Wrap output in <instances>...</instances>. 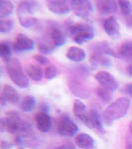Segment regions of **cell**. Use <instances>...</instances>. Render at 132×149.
<instances>
[{
  "label": "cell",
  "mask_w": 132,
  "mask_h": 149,
  "mask_svg": "<svg viewBox=\"0 0 132 149\" xmlns=\"http://www.w3.org/2000/svg\"><path fill=\"white\" fill-rule=\"evenodd\" d=\"M12 49L16 52H27L34 49V41L24 34H18L12 44Z\"/></svg>",
  "instance_id": "cell-9"
},
{
  "label": "cell",
  "mask_w": 132,
  "mask_h": 149,
  "mask_svg": "<svg viewBox=\"0 0 132 149\" xmlns=\"http://www.w3.org/2000/svg\"><path fill=\"white\" fill-rule=\"evenodd\" d=\"M12 47L10 46V43L6 41H2L0 43V57L3 60L4 63H9L11 61V52Z\"/></svg>",
  "instance_id": "cell-22"
},
{
  "label": "cell",
  "mask_w": 132,
  "mask_h": 149,
  "mask_svg": "<svg viewBox=\"0 0 132 149\" xmlns=\"http://www.w3.org/2000/svg\"><path fill=\"white\" fill-rule=\"evenodd\" d=\"M126 72H127V74H129L130 77H132V65H129L128 67L126 68Z\"/></svg>",
  "instance_id": "cell-39"
},
{
  "label": "cell",
  "mask_w": 132,
  "mask_h": 149,
  "mask_svg": "<svg viewBox=\"0 0 132 149\" xmlns=\"http://www.w3.org/2000/svg\"><path fill=\"white\" fill-rule=\"evenodd\" d=\"M36 104H37V102H36V98L34 97L26 95L21 102V109L25 112H30L35 109Z\"/></svg>",
  "instance_id": "cell-24"
},
{
  "label": "cell",
  "mask_w": 132,
  "mask_h": 149,
  "mask_svg": "<svg viewBox=\"0 0 132 149\" xmlns=\"http://www.w3.org/2000/svg\"><path fill=\"white\" fill-rule=\"evenodd\" d=\"M34 60L37 62L38 64L40 65H43V66H46L48 65L49 66V59L45 56V55H42V54H37V55H34Z\"/></svg>",
  "instance_id": "cell-34"
},
{
  "label": "cell",
  "mask_w": 132,
  "mask_h": 149,
  "mask_svg": "<svg viewBox=\"0 0 132 149\" xmlns=\"http://www.w3.org/2000/svg\"><path fill=\"white\" fill-rule=\"evenodd\" d=\"M73 144H68V145H60V146H57V147H54L53 149H74Z\"/></svg>",
  "instance_id": "cell-36"
},
{
  "label": "cell",
  "mask_w": 132,
  "mask_h": 149,
  "mask_svg": "<svg viewBox=\"0 0 132 149\" xmlns=\"http://www.w3.org/2000/svg\"><path fill=\"white\" fill-rule=\"evenodd\" d=\"M44 74H45V78L47 80H53V79L57 78L59 76V70L54 65H49L45 69Z\"/></svg>",
  "instance_id": "cell-29"
},
{
  "label": "cell",
  "mask_w": 132,
  "mask_h": 149,
  "mask_svg": "<svg viewBox=\"0 0 132 149\" xmlns=\"http://www.w3.org/2000/svg\"><path fill=\"white\" fill-rule=\"evenodd\" d=\"M97 97H99L100 100H102V102H108L109 100H111V92L105 90V88H101V86L97 88Z\"/></svg>",
  "instance_id": "cell-33"
},
{
  "label": "cell",
  "mask_w": 132,
  "mask_h": 149,
  "mask_svg": "<svg viewBox=\"0 0 132 149\" xmlns=\"http://www.w3.org/2000/svg\"><path fill=\"white\" fill-rule=\"evenodd\" d=\"M104 29L107 35L112 39H117L120 36V26L114 17H108L104 22Z\"/></svg>",
  "instance_id": "cell-13"
},
{
  "label": "cell",
  "mask_w": 132,
  "mask_h": 149,
  "mask_svg": "<svg viewBox=\"0 0 132 149\" xmlns=\"http://www.w3.org/2000/svg\"><path fill=\"white\" fill-rule=\"evenodd\" d=\"M85 56L86 54L85 50L81 49L80 47L72 46L67 51V58L73 62H76V63L83 62L85 59Z\"/></svg>",
  "instance_id": "cell-18"
},
{
  "label": "cell",
  "mask_w": 132,
  "mask_h": 149,
  "mask_svg": "<svg viewBox=\"0 0 132 149\" xmlns=\"http://www.w3.org/2000/svg\"><path fill=\"white\" fill-rule=\"evenodd\" d=\"M14 27V21L11 19H1L0 20V32L8 33Z\"/></svg>",
  "instance_id": "cell-31"
},
{
  "label": "cell",
  "mask_w": 132,
  "mask_h": 149,
  "mask_svg": "<svg viewBox=\"0 0 132 149\" xmlns=\"http://www.w3.org/2000/svg\"><path fill=\"white\" fill-rule=\"evenodd\" d=\"M93 53H97V54H104V55H114L113 50L110 48L109 44L107 42H101V43H94L93 45ZM92 53V54H93Z\"/></svg>",
  "instance_id": "cell-25"
},
{
  "label": "cell",
  "mask_w": 132,
  "mask_h": 149,
  "mask_svg": "<svg viewBox=\"0 0 132 149\" xmlns=\"http://www.w3.org/2000/svg\"><path fill=\"white\" fill-rule=\"evenodd\" d=\"M17 149H25V148H24V147H22V146H20V147H18Z\"/></svg>",
  "instance_id": "cell-41"
},
{
  "label": "cell",
  "mask_w": 132,
  "mask_h": 149,
  "mask_svg": "<svg viewBox=\"0 0 132 149\" xmlns=\"http://www.w3.org/2000/svg\"><path fill=\"white\" fill-rule=\"evenodd\" d=\"M19 19V23L21 26L25 28H30L37 24L38 19L34 17V16H28V17H20Z\"/></svg>",
  "instance_id": "cell-30"
},
{
  "label": "cell",
  "mask_w": 132,
  "mask_h": 149,
  "mask_svg": "<svg viewBox=\"0 0 132 149\" xmlns=\"http://www.w3.org/2000/svg\"><path fill=\"white\" fill-rule=\"evenodd\" d=\"M26 72H27V74L29 76V78L31 80L35 81H42L43 77L45 76L44 72H43L42 68L38 65H29L26 69Z\"/></svg>",
  "instance_id": "cell-21"
},
{
  "label": "cell",
  "mask_w": 132,
  "mask_h": 149,
  "mask_svg": "<svg viewBox=\"0 0 132 149\" xmlns=\"http://www.w3.org/2000/svg\"><path fill=\"white\" fill-rule=\"evenodd\" d=\"M69 32L74 35V41L78 44H83L85 41L92 39L94 36L92 26L86 23H76L69 27Z\"/></svg>",
  "instance_id": "cell-4"
},
{
  "label": "cell",
  "mask_w": 132,
  "mask_h": 149,
  "mask_svg": "<svg viewBox=\"0 0 132 149\" xmlns=\"http://www.w3.org/2000/svg\"><path fill=\"white\" fill-rule=\"evenodd\" d=\"M90 62L92 66L95 67H109L111 66L112 62L106 55L104 54H97L93 53L90 58Z\"/></svg>",
  "instance_id": "cell-20"
},
{
  "label": "cell",
  "mask_w": 132,
  "mask_h": 149,
  "mask_svg": "<svg viewBox=\"0 0 132 149\" xmlns=\"http://www.w3.org/2000/svg\"><path fill=\"white\" fill-rule=\"evenodd\" d=\"M120 9V12L123 15L130 16L132 12V4L130 1H127V0H120V1L117 2Z\"/></svg>",
  "instance_id": "cell-28"
},
{
  "label": "cell",
  "mask_w": 132,
  "mask_h": 149,
  "mask_svg": "<svg viewBox=\"0 0 132 149\" xmlns=\"http://www.w3.org/2000/svg\"><path fill=\"white\" fill-rule=\"evenodd\" d=\"M118 53L121 57L126 59H132V41L122 43V45L119 47Z\"/></svg>",
  "instance_id": "cell-27"
},
{
  "label": "cell",
  "mask_w": 132,
  "mask_h": 149,
  "mask_svg": "<svg viewBox=\"0 0 132 149\" xmlns=\"http://www.w3.org/2000/svg\"><path fill=\"white\" fill-rule=\"evenodd\" d=\"M125 92L128 93L129 95H131L132 97V83L125 86Z\"/></svg>",
  "instance_id": "cell-37"
},
{
  "label": "cell",
  "mask_w": 132,
  "mask_h": 149,
  "mask_svg": "<svg viewBox=\"0 0 132 149\" xmlns=\"http://www.w3.org/2000/svg\"><path fill=\"white\" fill-rule=\"evenodd\" d=\"M129 131H130V135H131V138H132V121L129 123Z\"/></svg>",
  "instance_id": "cell-40"
},
{
  "label": "cell",
  "mask_w": 132,
  "mask_h": 149,
  "mask_svg": "<svg viewBox=\"0 0 132 149\" xmlns=\"http://www.w3.org/2000/svg\"><path fill=\"white\" fill-rule=\"evenodd\" d=\"M6 72L10 80L20 88H27L29 86V79L24 73L22 65L17 59H12L6 64Z\"/></svg>",
  "instance_id": "cell-3"
},
{
  "label": "cell",
  "mask_w": 132,
  "mask_h": 149,
  "mask_svg": "<svg viewBox=\"0 0 132 149\" xmlns=\"http://www.w3.org/2000/svg\"><path fill=\"white\" fill-rule=\"evenodd\" d=\"M39 9V4L35 1H21L17 7V15L20 17L33 16V14Z\"/></svg>",
  "instance_id": "cell-11"
},
{
  "label": "cell",
  "mask_w": 132,
  "mask_h": 149,
  "mask_svg": "<svg viewBox=\"0 0 132 149\" xmlns=\"http://www.w3.org/2000/svg\"><path fill=\"white\" fill-rule=\"evenodd\" d=\"M69 5L74 14L81 19L88 18L92 12V3L88 0H73Z\"/></svg>",
  "instance_id": "cell-6"
},
{
  "label": "cell",
  "mask_w": 132,
  "mask_h": 149,
  "mask_svg": "<svg viewBox=\"0 0 132 149\" xmlns=\"http://www.w3.org/2000/svg\"><path fill=\"white\" fill-rule=\"evenodd\" d=\"M57 131L61 135L71 137L79 131V127L68 115L64 114L61 115L57 120Z\"/></svg>",
  "instance_id": "cell-5"
},
{
  "label": "cell",
  "mask_w": 132,
  "mask_h": 149,
  "mask_svg": "<svg viewBox=\"0 0 132 149\" xmlns=\"http://www.w3.org/2000/svg\"><path fill=\"white\" fill-rule=\"evenodd\" d=\"M50 38L51 42L55 47H61L66 43V36L63 31L58 27H52L50 31Z\"/></svg>",
  "instance_id": "cell-19"
},
{
  "label": "cell",
  "mask_w": 132,
  "mask_h": 149,
  "mask_svg": "<svg viewBox=\"0 0 132 149\" xmlns=\"http://www.w3.org/2000/svg\"><path fill=\"white\" fill-rule=\"evenodd\" d=\"M35 122L38 130L41 132H48L52 128V118L48 112L39 111L35 115Z\"/></svg>",
  "instance_id": "cell-10"
},
{
  "label": "cell",
  "mask_w": 132,
  "mask_h": 149,
  "mask_svg": "<svg viewBox=\"0 0 132 149\" xmlns=\"http://www.w3.org/2000/svg\"><path fill=\"white\" fill-rule=\"evenodd\" d=\"M1 132L8 131L16 135V138H32L34 135L33 126L30 122L21 118L20 114L16 111H10L6 114V117H2L0 120Z\"/></svg>",
  "instance_id": "cell-1"
},
{
  "label": "cell",
  "mask_w": 132,
  "mask_h": 149,
  "mask_svg": "<svg viewBox=\"0 0 132 149\" xmlns=\"http://www.w3.org/2000/svg\"><path fill=\"white\" fill-rule=\"evenodd\" d=\"M126 25L128 26V28H130L132 30V15L128 16L126 19Z\"/></svg>",
  "instance_id": "cell-38"
},
{
  "label": "cell",
  "mask_w": 132,
  "mask_h": 149,
  "mask_svg": "<svg viewBox=\"0 0 132 149\" xmlns=\"http://www.w3.org/2000/svg\"><path fill=\"white\" fill-rule=\"evenodd\" d=\"M95 80L98 81L101 88L105 90L109 91V92H115L118 88V81L114 78L113 74L106 71H98L94 74Z\"/></svg>",
  "instance_id": "cell-7"
},
{
  "label": "cell",
  "mask_w": 132,
  "mask_h": 149,
  "mask_svg": "<svg viewBox=\"0 0 132 149\" xmlns=\"http://www.w3.org/2000/svg\"><path fill=\"white\" fill-rule=\"evenodd\" d=\"M88 111L90 110L86 109V105L81 102V100H76L74 102L73 107V112L76 115V118H79L81 122H85L86 117H88Z\"/></svg>",
  "instance_id": "cell-17"
},
{
  "label": "cell",
  "mask_w": 132,
  "mask_h": 149,
  "mask_svg": "<svg viewBox=\"0 0 132 149\" xmlns=\"http://www.w3.org/2000/svg\"><path fill=\"white\" fill-rule=\"evenodd\" d=\"M14 146V143L8 140H1V149H11Z\"/></svg>",
  "instance_id": "cell-35"
},
{
  "label": "cell",
  "mask_w": 132,
  "mask_h": 149,
  "mask_svg": "<svg viewBox=\"0 0 132 149\" xmlns=\"http://www.w3.org/2000/svg\"><path fill=\"white\" fill-rule=\"evenodd\" d=\"M117 6L118 3L111 0H99L97 1V9L101 15H106V14H111L117 11Z\"/></svg>",
  "instance_id": "cell-14"
},
{
  "label": "cell",
  "mask_w": 132,
  "mask_h": 149,
  "mask_svg": "<svg viewBox=\"0 0 132 149\" xmlns=\"http://www.w3.org/2000/svg\"><path fill=\"white\" fill-rule=\"evenodd\" d=\"M69 88H71V91H73V93H75L76 95H78V97H86L88 95V90L79 83L71 81V83H69Z\"/></svg>",
  "instance_id": "cell-26"
},
{
  "label": "cell",
  "mask_w": 132,
  "mask_h": 149,
  "mask_svg": "<svg viewBox=\"0 0 132 149\" xmlns=\"http://www.w3.org/2000/svg\"><path fill=\"white\" fill-rule=\"evenodd\" d=\"M131 102L127 97H119L112 102L104 111V118L106 121L112 122L124 117L129 110Z\"/></svg>",
  "instance_id": "cell-2"
},
{
  "label": "cell",
  "mask_w": 132,
  "mask_h": 149,
  "mask_svg": "<svg viewBox=\"0 0 132 149\" xmlns=\"http://www.w3.org/2000/svg\"><path fill=\"white\" fill-rule=\"evenodd\" d=\"M14 11V5L11 1L1 0L0 1V17L3 19L4 17L10 16Z\"/></svg>",
  "instance_id": "cell-23"
},
{
  "label": "cell",
  "mask_w": 132,
  "mask_h": 149,
  "mask_svg": "<svg viewBox=\"0 0 132 149\" xmlns=\"http://www.w3.org/2000/svg\"><path fill=\"white\" fill-rule=\"evenodd\" d=\"M88 127L92 129H97V130H99L101 132L104 131V127H102L101 121H100L99 115L95 110H90L88 114V117H86L85 121L83 122Z\"/></svg>",
  "instance_id": "cell-15"
},
{
  "label": "cell",
  "mask_w": 132,
  "mask_h": 149,
  "mask_svg": "<svg viewBox=\"0 0 132 149\" xmlns=\"http://www.w3.org/2000/svg\"><path fill=\"white\" fill-rule=\"evenodd\" d=\"M75 144L81 149H92L94 146V139L88 133H79L75 138Z\"/></svg>",
  "instance_id": "cell-16"
},
{
  "label": "cell",
  "mask_w": 132,
  "mask_h": 149,
  "mask_svg": "<svg viewBox=\"0 0 132 149\" xmlns=\"http://www.w3.org/2000/svg\"><path fill=\"white\" fill-rule=\"evenodd\" d=\"M20 100V95L15 88L10 85H4L1 92V104L4 105L6 102L17 103Z\"/></svg>",
  "instance_id": "cell-12"
},
{
  "label": "cell",
  "mask_w": 132,
  "mask_h": 149,
  "mask_svg": "<svg viewBox=\"0 0 132 149\" xmlns=\"http://www.w3.org/2000/svg\"><path fill=\"white\" fill-rule=\"evenodd\" d=\"M55 46L53 44H49L47 42H39L38 44V50L42 55H48L53 53Z\"/></svg>",
  "instance_id": "cell-32"
},
{
  "label": "cell",
  "mask_w": 132,
  "mask_h": 149,
  "mask_svg": "<svg viewBox=\"0 0 132 149\" xmlns=\"http://www.w3.org/2000/svg\"><path fill=\"white\" fill-rule=\"evenodd\" d=\"M47 8L56 15H67L71 11V5L65 0H49L46 2Z\"/></svg>",
  "instance_id": "cell-8"
}]
</instances>
